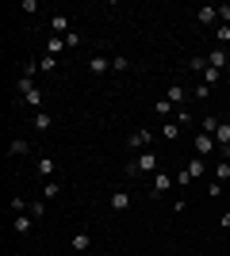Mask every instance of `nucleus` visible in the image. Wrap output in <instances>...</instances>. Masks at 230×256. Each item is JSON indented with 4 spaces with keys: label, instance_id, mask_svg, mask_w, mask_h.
<instances>
[{
    "label": "nucleus",
    "instance_id": "7",
    "mask_svg": "<svg viewBox=\"0 0 230 256\" xmlns=\"http://www.w3.org/2000/svg\"><path fill=\"white\" fill-rule=\"evenodd\" d=\"M207 65H211V69H222V73H226V69H230V54H226V46H222V50H211V54H207Z\"/></svg>",
    "mask_w": 230,
    "mask_h": 256
},
{
    "label": "nucleus",
    "instance_id": "21",
    "mask_svg": "<svg viewBox=\"0 0 230 256\" xmlns=\"http://www.w3.org/2000/svg\"><path fill=\"white\" fill-rule=\"evenodd\" d=\"M161 138L165 142H176V138H180V122H165V126H161Z\"/></svg>",
    "mask_w": 230,
    "mask_h": 256
},
{
    "label": "nucleus",
    "instance_id": "17",
    "mask_svg": "<svg viewBox=\"0 0 230 256\" xmlns=\"http://www.w3.org/2000/svg\"><path fill=\"white\" fill-rule=\"evenodd\" d=\"M58 195H62V180H46L39 199H46V203H50V199H58Z\"/></svg>",
    "mask_w": 230,
    "mask_h": 256
},
{
    "label": "nucleus",
    "instance_id": "30",
    "mask_svg": "<svg viewBox=\"0 0 230 256\" xmlns=\"http://www.w3.org/2000/svg\"><path fill=\"white\" fill-rule=\"evenodd\" d=\"M66 46H69V50H77V46H81V34L69 31V34H66Z\"/></svg>",
    "mask_w": 230,
    "mask_h": 256
},
{
    "label": "nucleus",
    "instance_id": "25",
    "mask_svg": "<svg viewBox=\"0 0 230 256\" xmlns=\"http://www.w3.org/2000/svg\"><path fill=\"white\" fill-rule=\"evenodd\" d=\"M199 126H203V134H215V130H219V118H215V115H203Z\"/></svg>",
    "mask_w": 230,
    "mask_h": 256
},
{
    "label": "nucleus",
    "instance_id": "31",
    "mask_svg": "<svg viewBox=\"0 0 230 256\" xmlns=\"http://www.w3.org/2000/svg\"><path fill=\"white\" fill-rule=\"evenodd\" d=\"M219 23H230V4H219Z\"/></svg>",
    "mask_w": 230,
    "mask_h": 256
},
{
    "label": "nucleus",
    "instance_id": "15",
    "mask_svg": "<svg viewBox=\"0 0 230 256\" xmlns=\"http://www.w3.org/2000/svg\"><path fill=\"white\" fill-rule=\"evenodd\" d=\"M165 100H169V104H188V88H184V84H169Z\"/></svg>",
    "mask_w": 230,
    "mask_h": 256
},
{
    "label": "nucleus",
    "instance_id": "1",
    "mask_svg": "<svg viewBox=\"0 0 230 256\" xmlns=\"http://www.w3.org/2000/svg\"><path fill=\"white\" fill-rule=\"evenodd\" d=\"M153 172H161V160H157L153 150H142L131 164H127V176H153Z\"/></svg>",
    "mask_w": 230,
    "mask_h": 256
},
{
    "label": "nucleus",
    "instance_id": "13",
    "mask_svg": "<svg viewBox=\"0 0 230 256\" xmlns=\"http://www.w3.org/2000/svg\"><path fill=\"white\" fill-rule=\"evenodd\" d=\"M12 230H16V234H31L35 218H31V214H16V218H12Z\"/></svg>",
    "mask_w": 230,
    "mask_h": 256
},
{
    "label": "nucleus",
    "instance_id": "29",
    "mask_svg": "<svg viewBox=\"0 0 230 256\" xmlns=\"http://www.w3.org/2000/svg\"><path fill=\"white\" fill-rule=\"evenodd\" d=\"M127 65H131V62H127V58H123V54H119V58H111V69H115V73H123V69H127Z\"/></svg>",
    "mask_w": 230,
    "mask_h": 256
},
{
    "label": "nucleus",
    "instance_id": "4",
    "mask_svg": "<svg viewBox=\"0 0 230 256\" xmlns=\"http://www.w3.org/2000/svg\"><path fill=\"white\" fill-rule=\"evenodd\" d=\"M127 146H131V153H142V150H153V130H146V126H138L127 138Z\"/></svg>",
    "mask_w": 230,
    "mask_h": 256
},
{
    "label": "nucleus",
    "instance_id": "11",
    "mask_svg": "<svg viewBox=\"0 0 230 256\" xmlns=\"http://www.w3.org/2000/svg\"><path fill=\"white\" fill-rule=\"evenodd\" d=\"M111 210L115 214L131 210V192H111Z\"/></svg>",
    "mask_w": 230,
    "mask_h": 256
},
{
    "label": "nucleus",
    "instance_id": "12",
    "mask_svg": "<svg viewBox=\"0 0 230 256\" xmlns=\"http://www.w3.org/2000/svg\"><path fill=\"white\" fill-rule=\"evenodd\" d=\"M50 31H54V34H62V38H66V34L73 31V27H69V16H62V12H58V16H50Z\"/></svg>",
    "mask_w": 230,
    "mask_h": 256
},
{
    "label": "nucleus",
    "instance_id": "5",
    "mask_svg": "<svg viewBox=\"0 0 230 256\" xmlns=\"http://www.w3.org/2000/svg\"><path fill=\"white\" fill-rule=\"evenodd\" d=\"M69 248H73V252H88V248H92V234H88V230H77V234L69 237Z\"/></svg>",
    "mask_w": 230,
    "mask_h": 256
},
{
    "label": "nucleus",
    "instance_id": "28",
    "mask_svg": "<svg viewBox=\"0 0 230 256\" xmlns=\"http://www.w3.org/2000/svg\"><path fill=\"white\" fill-rule=\"evenodd\" d=\"M192 96H196V100H207V96H211V88H207V84H203V80H199V84H196V88H192Z\"/></svg>",
    "mask_w": 230,
    "mask_h": 256
},
{
    "label": "nucleus",
    "instance_id": "14",
    "mask_svg": "<svg viewBox=\"0 0 230 256\" xmlns=\"http://www.w3.org/2000/svg\"><path fill=\"white\" fill-rule=\"evenodd\" d=\"M35 168H39L43 180H54V168H58V164H54V157H39V160H35Z\"/></svg>",
    "mask_w": 230,
    "mask_h": 256
},
{
    "label": "nucleus",
    "instance_id": "24",
    "mask_svg": "<svg viewBox=\"0 0 230 256\" xmlns=\"http://www.w3.org/2000/svg\"><path fill=\"white\" fill-rule=\"evenodd\" d=\"M215 180H230V160H219V164H215Z\"/></svg>",
    "mask_w": 230,
    "mask_h": 256
},
{
    "label": "nucleus",
    "instance_id": "26",
    "mask_svg": "<svg viewBox=\"0 0 230 256\" xmlns=\"http://www.w3.org/2000/svg\"><path fill=\"white\" fill-rule=\"evenodd\" d=\"M215 38H219V42H230V23H215Z\"/></svg>",
    "mask_w": 230,
    "mask_h": 256
},
{
    "label": "nucleus",
    "instance_id": "19",
    "mask_svg": "<svg viewBox=\"0 0 230 256\" xmlns=\"http://www.w3.org/2000/svg\"><path fill=\"white\" fill-rule=\"evenodd\" d=\"M8 153H12V157H27V153H31V146H27L23 138H16V142L8 146Z\"/></svg>",
    "mask_w": 230,
    "mask_h": 256
},
{
    "label": "nucleus",
    "instance_id": "27",
    "mask_svg": "<svg viewBox=\"0 0 230 256\" xmlns=\"http://www.w3.org/2000/svg\"><path fill=\"white\" fill-rule=\"evenodd\" d=\"M169 111H173V104H169V100H157V104H153V115H169Z\"/></svg>",
    "mask_w": 230,
    "mask_h": 256
},
{
    "label": "nucleus",
    "instance_id": "3",
    "mask_svg": "<svg viewBox=\"0 0 230 256\" xmlns=\"http://www.w3.org/2000/svg\"><path fill=\"white\" fill-rule=\"evenodd\" d=\"M176 188V176H169V172H153L150 176V195H165V192H173Z\"/></svg>",
    "mask_w": 230,
    "mask_h": 256
},
{
    "label": "nucleus",
    "instance_id": "18",
    "mask_svg": "<svg viewBox=\"0 0 230 256\" xmlns=\"http://www.w3.org/2000/svg\"><path fill=\"white\" fill-rule=\"evenodd\" d=\"M27 214H31L35 222H43V218H46V199H35V203L27 206Z\"/></svg>",
    "mask_w": 230,
    "mask_h": 256
},
{
    "label": "nucleus",
    "instance_id": "32",
    "mask_svg": "<svg viewBox=\"0 0 230 256\" xmlns=\"http://www.w3.org/2000/svg\"><path fill=\"white\" fill-rule=\"evenodd\" d=\"M222 226H226V230H230V210H226V214H222Z\"/></svg>",
    "mask_w": 230,
    "mask_h": 256
},
{
    "label": "nucleus",
    "instance_id": "6",
    "mask_svg": "<svg viewBox=\"0 0 230 256\" xmlns=\"http://www.w3.org/2000/svg\"><path fill=\"white\" fill-rule=\"evenodd\" d=\"M196 20L203 23V27L219 23V4H203V8H196Z\"/></svg>",
    "mask_w": 230,
    "mask_h": 256
},
{
    "label": "nucleus",
    "instance_id": "16",
    "mask_svg": "<svg viewBox=\"0 0 230 256\" xmlns=\"http://www.w3.org/2000/svg\"><path fill=\"white\" fill-rule=\"evenodd\" d=\"M31 126H35V130H50V126H54V115H50V111H35Z\"/></svg>",
    "mask_w": 230,
    "mask_h": 256
},
{
    "label": "nucleus",
    "instance_id": "2",
    "mask_svg": "<svg viewBox=\"0 0 230 256\" xmlns=\"http://www.w3.org/2000/svg\"><path fill=\"white\" fill-rule=\"evenodd\" d=\"M203 172H207V160H203V157H196L192 164H184V168L176 172V188H188V184H192V180H199Z\"/></svg>",
    "mask_w": 230,
    "mask_h": 256
},
{
    "label": "nucleus",
    "instance_id": "22",
    "mask_svg": "<svg viewBox=\"0 0 230 256\" xmlns=\"http://www.w3.org/2000/svg\"><path fill=\"white\" fill-rule=\"evenodd\" d=\"M192 73H203V69H207V54H192Z\"/></svg>",
    "mask_w": 230,
    "mask_h": 256
},
{
    "label": "nucleus",
    "instance_id": "23",
    "mask_svg": "<svg viewBox=\"0 0 230 256\" xmlns=\"http://www.w3.org/2000/svg\"><path fill=\"white\" fill-rule=\"evenodd\" d=\"M39 69H43V73H54V69H58V58L43 54V58H39Z\"/></svg>",
    "mask_w": 230,
    "mask_h": 256
},
{
    "label": "nucleus",
    "instance_id": "8",
    "mask_svg": "<svg viewBox=\"0 0 230 256\" xmlns=\"http://www.w3.org/2000/svg\"><path fill=\"white\" fill-rule=\"evenodd\" d=\"M88 73H96V76L111 73V58H104V54H96V58H88Z\"/></svg>",
    "mask_w": 230,
    "mask_h": 256
},
{
    "label": "nucleus",
    "instance_id": "10",
    "mask_svg": "<svg viewBox=\"0 0 230 256\" xmlns=\"http://www.w3.org/2000/svg\"><path fill=\"white\" fill-rule=\"evenodd\" d=\"M66 50H69V46H66L62 34H50V38H46V54H50V58H62Z\"/></svg>",
    "mask_w": 230,
    "mask_h": 256
},
{
    "label": "nucleus",
    "instance_id": "33",
    "mask_svg": "<svg viewBox=\"0 0 230 256\" xmlns=\"http://www.w3.org/2000/svg\"><path fill=\"white\" fill-rule=\"evenodd\" d=\"M226 80H230V69H226Z\"/></svg>",
    "mask_w": 230,
    "mask_h": 256
},
{
    "label": "nucleus",
    "instance_id": "20",
    "mask_svg": "<svg viewBox=\"0 0 230 256\" xmlns=\"http://www.w3.org/2000/svg\"><path fill=\"white\" fill-rule=\"evenodd\" d=\"M219 80H222V69H211V65H207V69H203V84H207V88H215Z\"/></svg>",
    "mask_w": 230,
    "mask_h": 256
},
{
    "label": "nucleus",
    "instance_id": "9",
    "mask_svg": "<svg viewBox=\"0 0 230 256\" xmlns=\"http://www.w3.org/2000/svg\"><path fill=\"white\" fill-rule=\"evenodd\" d=\"M192 142H196V153H199V157L215 153V138H211V134H192Z\"/></svg>",
    "mask_w": 230,
    "mask_h": 256
}]
</instances>
